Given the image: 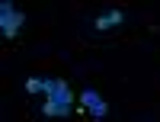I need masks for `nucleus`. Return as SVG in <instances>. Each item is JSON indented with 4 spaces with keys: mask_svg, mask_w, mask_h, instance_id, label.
Returning a JSON list of instances; mask_svg holds the SVG:
<instances>
[{
    "mask_svg": "<svg viewBox=\"0 0 160 122\" xmlns=\"http://www.w3.org/2000/svg\"><path fill=\"white\" fill-rule=\"evenodd\" d=\"M22 87H26V93H42L45 90V77H29Z\"/></svg>",
    "mask_w": 160,
    "mask_h": 122,
    "instance_id": "423d86ee",
    "label": "nucleus"
},
{
    "mask_svg": "<svg viewBox=\"0 0 160 122\" xmlns=\"http://www.w3.org/2000/svg\"><path fill=\"white\" fill-rule=\"evenodd\" d=\"M42 113H45L48 119H55V116H71V109H64V106H58V103H48V100H45V106H42Z\"/></svg>",
    "mask_w": 160,
    "mask_h": 122,
    "instance_id": "39448f33",
    "label": "nucleus"
},
{
    "mask_svg": "<svg viewBox=\"0 0 160 122\" xmlns=\"http://www.w3.org/2000/svg\"><path fill=\"white\" fill-rule=\"evenodd\" d=\"M122 19H125L122 10H115V7H112V10H102L99 16H96V29H99V32H109V29H115Z\"/></svg>",
    "mask_w": 160,
    "mask_h": 122,
    "instance_id": "20e7f679",
    "label": "nucleus"
},
{
    "mask_svg": "<svg viewBox=\"0 0 160 122\" xmlns=\"http://www.w3.org/2000/svg\"><path fill=\"white\" fill-rule=\"evenodd\" d=\"M80 103H83V109H87L93 119H102L106 113H109V103H106V100L99 97L96 90H90V87H87L83 93H80Z\"/></svg>",
    "mask_w": 160,
    "mask_h": 122,
    "instance_id": "7ed1b4c3",
    "label": "nucleus"
},
{
    "mask_svg": "<svg viewBox=\"0 0 160 122\" xmlns=\"http://www.w3.org/2000/svg\"><path fill=\"white\" fill-rule=\"evenodd\" d=\"M22 23H26V16L10 3V0H3V3H0V32H3L7 39H13V35L19 32Z\"/></svg>",
    "mask_w": 160,
    "mask_h": 122,
    "instance_id": "f03ea898",
    "label": "nucleus"
},
{
    "mask_svg": "<svg viewBox=\"0 0 160 122\" xmlns=\"http://www.w3.org/2000/svg\"><path fill=\"white\" fill-rule=\"evenodd\" d=\"M42 93L48 97V103H58V106H64V109H71V103H74L71 84L61 80V77H45V90Z\"/></svg>",
    "mask_w": 160,
    "mask_h": 122,
    "instance_id": "f257e3e1",
    "label": "nucleus"
}]
</instances>
